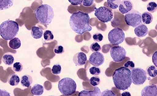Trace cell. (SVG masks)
I'll use <instances>...</instances> for the list:
<instances>
[{
    "label": "cell",
    "mask_w": 157,
    "mask_h": 96,
    "mask_svg": "<svg viewBox=\"0 0 157 96\" xmlns=\"http://www.w3.org/2000/svg\"><path fill=\"white\" fill-rule=\"evenodd\" d=\"M8 81L9 84L11 86H17L20 81V78L16 74L12 73L9 75Z\"/></svg>",
    "instance_id": "cell-20"
},
{
    "label": "cell",
    "mask_w": 157,
    "mask_h": 96,
    "mask_svg": "<svg viewBox=\"0 0 157 96\" xmlns=\"http://www.w3.org/2000/svg\"><path fill=\"white\" fill-rule=\"evenodd\" d=\"M121 2L119 0H107V4L108 6L112 9H117Z\"/></svg>",
    "instance_id": "cell-26"
},
{
    "label": "cell",
    "mask_w": 157,
    "mask_h": 96,
    "mask_svg": "<svg viewBox=\"0 0 157 96\" xmlns=\"http://www.w3.org/2000/svg\"><path fill=\"white\" fill-rule=\"evenodd\" d=\"M20 81L22 86L28 87L32 84L33 79L31 76L28 74H25L21 77Z\"/></svg>",
    "instance_id": "cell-17"
},
{
    "label": "cell",
    "mask_w": 157,
    "mask_h": 96,
    "mask_svg": "<svg viewBox=\"0 0 157 96\" xmlns=\"http://www.w3.org/2000/svg\"><path fill=\"white\" fill-rule=\"evenodd\" d=\"M90 50L93 52H98L101 49L100 45L97 42L93 43L90 46Z\"/></svg>",
    "instance_id": "cell-31"
},
{
    "label": "cell",
    "mask_w": 157,
    "mask_h": 96,
    "mask_svg": "<svg viewBox=\"0 0 157 96\" xmlns=\"http://www.w3.org/2000/svg\"><path fill=\"white\" fill-rule=\"evenodd\" d=\"M112 79L115 87L121 90L128 89L132 83L131 71L124 67L115 70L112 75Z\"/></svg>",
    "instance_id": "cell-2"
},
{
    "label": "cell",
    "mask_w": 157,
    "mask_h": 96,
    "mask_svg": "<svg viewBox=\"0 0 157 96\" xmlns=\"http://www.w3.org/2000/svg\"><path fill=\"white\" fill-rule=\"evenodd\" d=\"M87 60V57L86 54L82 52L76 53L73 57V60L74 63L78 66H81L84 65Z\"/></svg>",
    "instance_id": "cell-13"
},
{
    "label": "cell",
    "mask_w": 157,
    "mask_h": 96,
    "mask_svg": "<svg viewBox=\"0 0 157 96\" xmlns=\"http://www.w3.org/2000/svg\"><path fill=\"white\" fill-rule=\"evenodd\" d=\"M44 91L43 86L39 84H36L32 87L31 92L32 94L34 95L39 96L43 94Z\"/></svg>",
    "instance_id": "cell-19"
},
{
    "label": "cell",
    "mask_w": 157,
    "mask_h": 96,
    "mask_svg": "<svg viewBox=\"0 0 157 96\" xmlns=\"http://www.w3.org/2000/svg\"><path fill=\"white\" fill-rule=\"evenodd\" d=\"M124 67L129 70H132L134 68L135 64L132 61H128L124 64Z\"/></svg>",
    "instance_id": "cell-37"
},
{
    "label": "cell",
    "mask_w": 157,
    "mask_h": 96,
    "mask_svg": "<svg viewBox=\"0 0 157 96\" xmlns=\"http://www.w3.org/2000/svg\"><path fill=\"white\" fill-rule=\"evenodd\" d=\"M90 84L93 86H96L99 85L100 82V78L97 76L92 77L90 79Z\"/></svg>",
    "instance_id": "cell-30"
},
{
    "label": "cell",
    "mask_w": 157,
    "mask_h": 96,
    "mask_svg": "<svg viewBox=\"0 0 157 96\" xmlns=\"http://www.w3.org/2000/svg\"><path fill=\"white\" fill-rule=\"evenodd\" d=\"M54 96L51 95V96Z\"/></svg>",
    "instance_id": "cell-43"
},
{
    "label": "cell",
    "mask_w": 157,
    "mask_h": 96,
    "mask_svg": "<svg viewBox=\"0 0 157 96\" xmlns=\"http://www.w3.org/2000/svg\"><path fill=\"white\" fill-rule=\"evenodd\" d=\"M131 72L132 82L135 85H142L147 79V73L142 68H134L131 70Z\"/></svg>",
    "instance_id": "cell-9"
},
{
    "label": "cell",
    "mask_w": 157,
    "mask_h": 96,
    "mask_svg": "<svg viewBox=\"0 0 157 96\" xmlns=\"http://www.w3.org/2000/svg\"><path fill=\"white\" fill-rule=\"evenodd\" d=\"M110 56L113 60L115 62H120L126 57V51L121 46H116L112 47L110 50Z\"/></svg>",
    "instance_id": "cell-10"
},
{
    "label": "cell",
    "mask_w": 157,
    "mask_h": 96,
    "mask_svg": "<svg viewBox=\"0 0 157 96\" xmlns=\"http://www.w3.org/2000/svg\"><path fill=\"white\" fill-rule=\"evenodd\" d=\"M134 32L137 36L142 37L147 35L148 30L145 24L141 23L135 27Z\"/></svg>",
    "instance_id": "cell-15"
},
{
    "label": "cell",
    "mask_w": 157,
    "mask_h": 96,
    "mask_svg": "<svg viewBox=\"0 0 157 96\" xmlns=\"http://www.w3.org/2000/svg\"><path fill=\"white\" fill-rule=\"evenodd\" d=\"M23 68L22 64L19 62H16L13 64V69L15 72H21Z\"/></svg>",
    "instance_id": "cell-32"
},
{
    "label": "cell",
    "mask_w": 157,
    "mask_h": 96,
    "mask_svg": "<svg viewBox=\"0 0 157 96\" xmlns=\"http://www.w3.org/2000/svg\"><path fill=\"white\" fill-rule=\"evenodd\" d=\"M94 0H83L82 1V5L85 6H90L94 3Z\"/></svg>",
    "instance_id": "cell-38"
},
{
    "label": "cell",
    "mask_w": 157,
    "mask_h": 96,
    "mask_svg": "<svg viewBox=\"0 0 157 96\" xmlns=\"http://www.w3.org/2000/svg\"><path fill=\"white\" fill-rule=\"evenodd\" d=\"M141 96H157L156 85L152 84L145 87L141 91Z\"/></svg>",
    "instance_id": "cell-12"
},
{
    "label": "cell",
    "mask_w": 157,
    "mask_h": 96,
    "mask_svg": "<svg viewBox=\"0 0 157 96\" xmlns=\"http://www.w3.org/2000/svg\"><path fill=\"white\" fill-rule=\"evenodd\" d=\"M13 5V2L11 0H0V10L8 9Z\"/></svg>",
    "instance_id": "cell-23"
},
{
    "label": "cell",
    "mask_w": 157,
    "mask_h": 96,
    "mask_svg": "<svg viewBox=\"0 0 157 96\" xmlns=\"http://www.w3.org/2000/svg\"><path fill=\"white\" fill-rule=\"evenodd\" d=\"M105 61L103 55L99 52L93 53L89 56V62L90 63L95 67L102 65Z\"/></svg>",
    "instance_id": "cell-11"
},
{
    "label": "cell",
    "mask_w": 157,
    "mask_h": 96,
    "mask_svg": "<svg viewBox=\"0 0 157 96\" xmlns=\"http://www.w3.org/2000/svg\"><path fill=\"white\" fill-rule=\"evenodd\" d=\"M43 33L40 28L36 26L32 27L31 29V35L34 39H37L41 38L43 36Z\"/></svg>",
    "instance_id": "cell-18"
},
{
    "label": "cell",
    "mask_w": 157,
    "mask_h": 96,
    "mask_svg": "<svg viewBox=\"0 0 157 96\" xmlns=\"http://www.w3.org/2000/svg\"><path fill=\"white\" fill-rule=\"evenodd\" d=\"M147 10L151 13L156 12L157 10V5L156 2H151L148 3L147 6Z\"/></svg>",
    "instance_id": "cell-27"
},
{
    "label": "cell",
    "mask_w": 157,
    "mask_h": 96,
    "mask_svg": "<svg viewBox=\"0 0 157 96\" xmlns=\"http://www.w3.org/2000/svg\"><path fill=\"white\" fill-rule=\"evenodd\" d=\"M44 37L46 41H50L53 39L54 36L52 32L50 30H46L44 33Z\"/></svg>",
    "instance_id": "cell-29"
},
{
    "label": "cell",
    "mask_w": 157,
    "mask_h": 96,
    "mask_svg": "<svg viewBox=\"0 0 157 96\" xmlns=\"http://www.w3.org/2000/svg\"><path fill=\"white\" fill-rule=\"evenodd\" d=\"M146 72L150 77H154L157 76V67L153 65H150L146 69Z\"/></svg>",
    "instance_id": "cell-25"
},
{
    "label": "cell",
    "mask_w": 157,
    "mask_h": 96,
    "mask_svg": "<svg viewBox=\"0 0 157 96\" xmlns=\"http://www.w3.org/2000/svg\"><path fill=\"white\" fill-rule=\"evenodd\" d=\"M51 71L53 74L57 75L60 74L61 71V65L59 63H56L53 65Z\"/></svg>",
    "instance_id": "cell-28"
},
{
    "label": "cell",
    "mask_w": 157,
    "mask_h": 96,
    "mask_svg": "<svg viewBox=\"0 0 157 96\" xmlns=\"http://www.w3.org/2000/svg\"><path fill=\"white\" fill-rule=\"evenodd\" d=\"M121 96H131V94L129 92L125 91L121 94Z\"/></svg>",
    "instance_id": "cell-42"
},
{
    "label": "cell",
    "mask_w": 157,
    "mask_h": 96,
    "mask_svg": "<svg viewBox=\"0 0 157 96\" xmlns=\"http://www.w3.org/2000/svg\"><path fill=\"white\" fill-rule=\"evenodd\" d=\"M142 21L145 24H149L153 21V17L152 14L147 12H143L141 15Z\"/></svg>",
    "instance_id": "cell-22"
},
{
    "label": "cell",
    "mask_w": 157,
    "mask_h": 96,
    "mask_svg": "<svg viewBox=\"0 0 157 96\" xmlns=\"http://www.w3.org/2000/svg\"><path fill=\"white\" fill-rule=\"evenodd\" d=\"M101 92L99 88L95 86L93 91H88L85 90L80 92L78 96H101Z\"/></svg>",
    "instance_id": "cell-16"
},
{
    "label": "cell",
    "mask_w": 157,
    "mask_h": 96,
    "mask_svg": "<svg viewBox=\"0 0 157 96\" xmlns=\"http://www.w3.org/2000/svg\"><path fill=\"white\" fill-rule=\"evenodd\" d=\"M101 96H116V94L112 90L107 89L101 92Z\"/></svg>",
    "instance_id": "cell-35"
},
{
    "label": "cell",
    "mask_w": 157,
    "mask_h": 96,
    "mask_svg": "<svg viewBox=\"0 0 157 96\" xmlns=\"http://www.w3.org/2000/svg\"><path fill=\"white\" fill-rule=\"evenodd\" d=\"M89 72L92 75H98L100 74L101 71L99 68L94 66L90 68Z\"/></svg>",
    "instance_id": "cell-33"
},
{
    "label": "cell",
    "mask_w": 157,
    "mask_h": 96,
    "mask_svg": "<svg viewBox=\"0 0 157 96\" xmlns=\"http://www.w3.org/2000/svg\"><path fill=\"white\" fill-rule=\"evenodd\" d=\"M124 19L126 24L133 28L142 23L141 14L138 11L134 9H132L126 13Z\"/></svg>",
    "instance_id": "cell-7"
},
{
    "label": "cell",
    "mask_w": 157,
    "mask_h": 96,
    "mask_svg": "<svg viewBox=\"0 0 157 96\" xmlns=\"http://www.w3.org/2000/svg\"><path fill=\"white\" fill-rule=\"evenodd\" d=\"M19 30L18 23L9 19L5 21L0 25V35L4 39L8 40L15 37Z\"/></svg>",
    "instance_id": "cell-3"
},
{
    "label": "cell",
    "mask_w": 157,
    "mask_h": 96,
    "mask_svg": "<svg viewBox=\"0 0 157 96\" xmlns=\"http://www.w3.org/2000/svg\"><path fill=\"white\" fill-rule=\"evenodd\" d=\"M94 15L98 19L104 23L111 21L113 17L112 11L107 7L101 6L98 8H94Z\"/></svg>",
    "instance_id": "cell-8"
},
{
    "label": "cell",
    "mask_w": 157,
    "mask_h": 96,
    "mask_svg": "<svg viewBox=\"0 0 157 96\" xmlns=\"http://www.w3.org/2000/svg\"><path fill=\"white\" fill-rule=\"evenodd\" d=\"M54 53L57 54H61L64 51L63 47L61 45L56 46L54 48Z\"/></svg>",
    "instance_id": "cell-36"
},
{
    "label": "cell",
    "mask_w": 157,
    "mask_h": 96,
    "mask_svg": "<svg viewBox=\"0 0 157 96\" xmlns=\"http://www.w3.org/2000/svg\"><path fill=\"white\" fill-rule=\"evenodd\" d=\"M68 1L71 4L73 5H81L83 1L82 0H69Z\"/></svg>",
    "instance_id": "cell-39"
},
{
    "label": "cell",
    "mask_w": 157,
    "mask_h": 96,
    "mask_svg": "<svg viewBox=\"0 0 157 96\" xmlns=\"http://www.w3.org/2000/svg\"><path fill=\"white\" fill-rule=\"evenodd\" d=\"M133 8V3L129 0H122L119 6V10L120 12L123 14L127 13Z\"/></svg>",
    "instance_id": "cell-14"
},
{
    "label": "cell",
    "mask_w": 157,
    "mask_h": 96,
    "mask_svg": "<svg viewBox=\"0 0 157 96\" xmlns=\"http://www.w3.org/2000/svg\"><path fill=\"white\" fill-rule=\"evenodd\" d=\"M93 38L94 41L100 42L103 40V36L100 33H96L93 35Z\"/></svg>",
    "instance_id": "cell-34"
},
{
    "label": "cell",
    "mask_w": 157,
    "mask_h": 96,
    "mask_svg": "<svg viewBox=\"0 0 157 96\" xmlns=\"http://www.w3.org/2000/svg\"><path fill=\"white\" fill-rule=\"evenodd\" d=\"M90 18L88 13L80 11L74 12L70 18V26L73 31L78 34L81 35L86 32L90 31L92 27L89 24Z\"/></svg>",
    "instance_id": "cell-1"
},
{
    "label": "cell",
    "mask_w": 157,
    "mask_h": 96,
    "mask_svg": "<svg viewBox=\"0 0 157 96\" xmlns=\"http://www.w3.org/2000/svg\"><path fill=\"white\" fill-rule=\"evenodd\" d=\"M0 96H11L10 93L5 90L0 89Z\"/></svg>",
    "instance_id": "cell-41"
},
{
    "label": "cell",
    "mask_w": 157,
    "mask_h": 96,
    "mask_svg": "<svg viewBox=\"0 0 157 96\" xmlns=\"http://www.w3.org/2000/svg\"><path fill=\"white\" fill-rule=\"evenodd\" d=\"M157 53L156 51L154 53L152 57V61L155 67H157Z\"/></svg>",
    "instance_id": "cell-40"
},
{
    "label": "cell",
    "mask_w": 157,
    "mask_h": 96,
    "mask_svg": "<svg viewBox=\"0 0 157 96\" xmlns=\"http://www.w3.org/2000/svg\"><path fill=\"white\" fill-rule=\"evenodd\" d=\"M9 47L12 49L16 50L18 49L21 46V42L18 37H15L10 39L9 42Z\"/></svg>",
    "instance_id": "cell-21"
},
{
    "label": "cell",
    "mask_w": 157,
    "mask_h": 96,
    "mask_svg": "<svg viewBox=\"0 0 157 96\" xmlns=\"http://www.w3.org/2000/svg\"><path fill=\"white\" fill-rule=\"evenodd\" d=\"M2 61L5 64L10 66L13 63L14 58L12 55L9 53H6L3 56Z\"/></svg>",
    "instance_id": "cell-24"
},
{
    "label": "cell",
    "mask_w": 157,
    "mask_h": 96,
    "mask_svg": "<svg viewBox=\"0 0 157 96\" xmlns=\"http://www.w3.org/2000/svg\"><path fill=\"white\" fill-rule=\"evenodd\" d=\"M58 87L61 94L67 96L71 95L76 92L77 85L73 79L66 77L62 79L59 81Z\"/></svg>",
    "instance_id": "cell-5"
},
{
    "label": "cell",
    "mask_w": 157,
    "mask_h": 96,
    "mask_svg": "<svg viewBox=\"0 0 157 96\" xmlns=\"http://www.w3.org/2000/svg\"><path fill=\"white\" fill-rule=\"evenodd\" d=\"M36 18L38 22L47 25L51 23L54 16L52 7L44 4L39 6L35 10Z\"/></svg>",
    "instance_id": "cell-4"
},
{
    "label": "cell",
    "mask_w": 157,
    "mask_h": 96,
    "mask_svg": "<svg viewBox=\"0 0 157 96\" xmlns=\"http://www.w3.org/2000/svg\"><path fill=\"white\" fill-rule=\"evenodd\" d=\"M108 37L110 44L113 45H117L122 43L124 41L125 35L121 29L116 27L109 32Z\"/></svg>",
    "instance_id": "cell-6"
}]
</instances>
